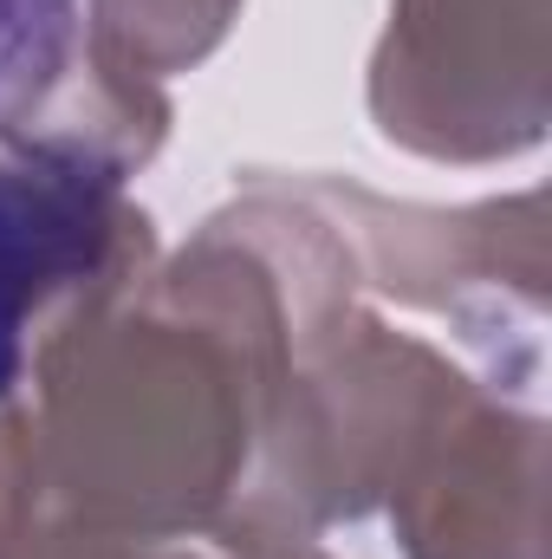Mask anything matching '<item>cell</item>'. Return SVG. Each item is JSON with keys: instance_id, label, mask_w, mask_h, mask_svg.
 <instances>
[{"instance_id": "6da1fadb", "label": "cell", "mask_w": 552, "mask_h": 559, "mask_svg": "<svg viewBox=\"0 0 552 559\" xmlns=\"http://www.w3.org/2000/svg\"><path fill=\"white\" fill-rule=\"evenodd\" d=\"M111 209L118 169L79 143L0 156V397L20 384L33 312L105 261Z\"/></svg>"}, {"instance_id": "7a4b0ae2", "label": "cell", "mask_w": 552, "mask_h": 559, "mask_svg": "<svg viewBox=\"0 0 552 559\" xmlns=\"http://www.w3.org/2000/svg\"><path fill=\"white\" fill-rule=\"evenodd\" d=\"M79 0H0V124L33 111L72 59Z\"/></svg>"}]
</instances>
